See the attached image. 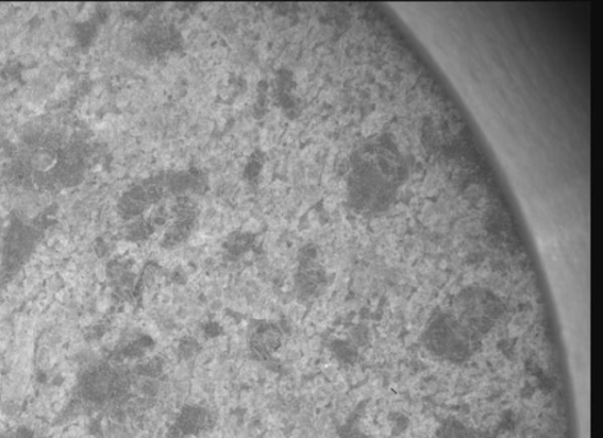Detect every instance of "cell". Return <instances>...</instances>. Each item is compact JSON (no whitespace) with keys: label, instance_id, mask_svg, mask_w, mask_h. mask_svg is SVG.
I'll list each match as a JSON object with an SVG mask.
<instances>
[{"label":"cell","instance_id":"3957f363","mask_svg":"<svg viewBox=\"0 0 603 438\" xmlns=\"http://www.w3.org/2000/svg\"><path fill=\"white\" fill-rule=\"evenodd\" d=\"M439 438H476L475 434L459 423L457 419H448L438 430Z\"/></svg>","mask_w":603,"mask_h":438},{"label":"cell","instance_id":"277c9868","mask_svg":"<svg viewBox=\"0 0 603 438\" xmlns=\"http://www.w3.org/2000/svg\"><path fill=\"white\" fill-rule=\"evenodd\" d=\"M0 438H37V437L26 429H17L6 434L4 436Z\"/></svg>","mask_w":603,"mask_h":438},{"label":"cell","instance_id":"6da1fadb","mask_svg":"<svg viewBox=\"0 0 603 438\" xmlns=\"http://www.w3.org/2000/svg\"><path fill=\"white\" fill-rule=\"evenodd\" d=\"M423 340L432 357L451 363H463L475 355L482 339L450 311H443L430 319Z\"/></svg>","mask_w":603,"mask_h":438},{"label":"cell","instance_id":"7a4b0ae2","mask_svg":"<svg viewBox=\"0 0 603 438\" xmlns=\"http://www.w3.org/2000/svg\"><path fill=\"white\" fill-rule=\"evenodd\" d=\"M505 310L504 303L491 291L471 286L452 300L449 311L482 339L494 329Z\"/></svg>","mask_w":603,"mask_h":438}]
</instances>
